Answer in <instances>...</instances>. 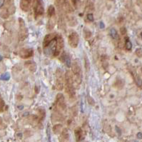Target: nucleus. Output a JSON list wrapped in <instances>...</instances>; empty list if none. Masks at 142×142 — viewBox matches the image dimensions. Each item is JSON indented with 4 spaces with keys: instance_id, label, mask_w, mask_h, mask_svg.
<instances>
[{
    "instance_id": "obj_1",
    "label": "nucleus",
    "mask_w": 142,
    "mask_h": 142,
    "mask_svg": "<svg viewBox=\"0 0 142 142\" xmlns=\"http://www.w3.org/2000/svg\"><path fill=\"white\" fill-rule=\"evenodd\" d=\"M65 82H66V92L69 96L70 99L75 98V89L74 87V79L71 71H67L65 74Z\"/></svg>"
},
{
    "instance_id": "obj_2",
    "label": "nucleus",
    "mask_w": 142,
    "mask_h": 142,
    "mask_svg": "<svg viewBox=\"0 0 142 142\" xmlns=\"http://www.w3.org/2000/svg\"><path fill=\"white\" fill-rule=\"evenodd\" d=\"M33 9L35 17H40L44 13L43 0H33Z\"/></svg>"
},
{
    "instance_id": "obj_3",
    "label": "nucleus",
    "mask_w": 142,
    "mask_h": 142,
    "mask_svg": "<svg viewBox=\"0 0 142 142\" xmlns=\"http://www.w3.org/2000/svg\"><path fill=\"white\" fill-rule=\"evenodd\" d=\"M19 40L24 41L28 36V31L25 24L24 20L22 18H19Z\"/></svg>"
},
{
    "instance_id": "obj_4",
    "label": "nucleus",
    "mask_w": 142,
    "mask_h": 142,
    "mask_svg": "<svg viewBox=\"0 0 142 142\" xmlns=\"http://www.w3.org/2000/svg\"><path fill=\"white\" fill-rule=\"evenodd\" d=\"M55 105L56 109L59 111H64L66 109V108H67V105H66V103H65L64 95L61 93H59L56 96Z\"/></svg>"
},
{
    "instance_id": "obj_5",
    "label": "nucleus",
    "mask_w": 142,
    "mask_h": 142,
    "mask_svg": "<svg viewBox=\"0 0 142 142\" xmlns=\"http://www.w3.org/2000/svg\"><path fill=\"white\" fill-rule=\"evenodd\" d=\"M56 88L59 91H62L64 88V74L61 69L58 68L56 71Z\"/></svg>"
},
{
    "instance_id": "obj_6",
    "label": "nucleus",
    "mask_w": 142,
    "mask_h": 142,
    "mask_svg": "<svg viewBox=\"0 0 142 142\" xmlns=\"http://www.w3.org/2000/svg\"><path fill=\"white\" fill-rule=\"evenodd\" d=\"M68 41L69 45L72 48H76L78 47L79 42V37L78 34L75 31H72L69 35Z\"/></svg>"
},
{
    "instance_id": "obj_7",
    "label": "nucleus",
    "mask_w": 142,
    "mask_h": 142,
    "mask_svg": "<svg viewBox=\"0 0 142 142\" xmlns=\"http://www.w3.org/2000/svg\"><path fill=\"white\" fill-rule=\"evenodd\" d=\"M56 37L52 42H51L45 48H44V53L48 56L51 55L54 56L56 49Z\"/></svg>"
},
{
    "instance_id": "obj_8",
    "label": "nucleus",
    "mask_w": 142,
    "mask_h": 142,
    "mask_svg": "<svg viewBox=\"0 0 142 142\" xmlns=\"http://www.w3.org/2000/svg\"><path fill=\"white\" fill-rule=\"evenodd\" d=\"M64 42L62 36L61 35L56 36V46L54 56H58L59 55L62 49H64Z\"/></svg>"
},
{
    "instance_id": "obj_9",
    "label": "nucleus",
    "mask_w": 142,
    "mask_h": 142,
    "mask_svg": "<svg viewBox=\"0 0 142 142\" xmlns=\"http://www.w3.org/2000/svg\"><path fill=\"white\" fill-rule=\"evenodd\" d=\"M34 54V50L31 48H28V49H22L19 51V56L22 59H28L30 58L33 56Z\"/></svg>"
},
{
    "instance_id": "obj_10",
    "label": "nucleus",
    "mask_w": 142,
    "mask_h": 142,
    "mask_svg": "<svg viewBox=\"0 0 142 142\" xmlns=\"http://www.w3.org/2000/svg\"><path fill=\"white\" fill-rule=\"evenodd\" d=\"M71 71L73 72V74H74V75H76V74H79L81 73L80 64H79V60L78 59H74L73 62H72V64L71 65Z\"/></svg>"
},
{
    "instance_id": "obj_11",
    "label": "nucleus",
    "mask_w": 142,
    "mask_h": 142,
    "mask_svg": "<svg viewBox=\"0 0 142 142\" xmlns=\"http://www.w3.org/2000/svg\"><path fill=\"white\" fill-rule=\"evenodd\" d=\"M56 37V34L54 33H49V34H47L44 38L43 48H45L51 42H52L55 39Z\"/></svg>"
},
{
    "instance_id": "obj_12",
    "label": "nucleus",
    "mask_w": 142,
    "mask_h": 142,
    "mask_svg": "<svg viewBox=\"0 0 142 142\" xmlns=\"http://www.w3.org/2000/svg\"><path fill=\"white\" fill-rule=\"evenodd\" d=\"M24 65L25 67L28 69L30 71H31V72H35V71H37V64L34 62L31 61V60L26 61V62L24 63Z\"/></svg>"
},
{
    "instance_id": "obj_13",
    "label": "nucleus",
    "mask_w": 142,
    "mask_h": 142,
    "mask_svg": "<svg viewBox=\"0 0 142 142\" xmlns=\"http://www.w3.org/2000/svg\"><path fill=\"white\" fill-rule=\"evenodd\" d=\"M31 1L32 0H21L20 1L21 9L24 12L28 11V9H29V6L31 5Z\"/></svg>"
},
{
    "instance_id": "obj_14",
    "label": "nucleus",
    "mask_w": 142,
    "mask_h": 142,
    "mask_svg": "<svg viewBox=\"0 0 142 142\" xmlns=\"http://www.w3.org/2000/svg\"><path fill=\"white\" fill-rule=\"evenodd\" d=\"M74 134H75V137L77 142H80L83 139H84V136H83V131L81 129L80 127H77L75 131H74Z\"/></svg>"
},
{
    "instance_id": "obj_15",
    "label": "nucleus",
    "mask_w": 142,
    "mask_h": 142,
    "mask_svg": "<svg viewBox=\"0 0 142 142\" xmlns=\"http://www.w3.org/2000/svg\"><path fill=\"white\" fill-rule=\"evenodd\" d=\"M54 17H50V19L49 20V22H48V23H47V29L48 30H51V29H54V26H55L56 24V20L55 18H54Z\"/></svg>"
},
{
    "instance_id": "obj_16",
    "label": "nucleus",
    "mask_w": 142,
    "mask_h": 142,
    "mask_svg": "<svg viewBox=\"0 0 142 142\" xmlns=\"http://www.w3.org/2000/svg\"><path fill=\"white\" fill-rule=\"evenodd\" d=\"M62 125L60 124H55L53 127V131L55 134H61L62 131Z\"/></svg>"
},
{
    "instance_id": "obj_17",
    "label": "nucleus",
    "mask_w": 142,
    "mask_h": 142,
    "mask_svg": "<svg viewBox=\"0 0 142 142\" xmlns=\"http://www.w3.org/2000/svg\"><path fill=\"white\" fill-rule=\"evenodd\" d=\"M47 14L49 17H51L55 16V8L53 5H50L48 8V11H47Z\"/></svg>"
},
{
    "instance_id": "obj_18",
    "label": "nucleus",
    "mask_w": 142,
    "mask_h": 142,
    "mask_svg": "<svg viewBox=\"0 0 142 142\" xmlns=\"http://www.w3.org/2000/svg\"><path fill=\"white\" fill-rule=\"evenodd\" d=\"M45 115H46V113H45V109H39V119L40 121H42L43 119H44V117H45Z\"/></svg>"
},
{
    "instance_id": "obj_19",
    "label": "nucleus",
    "mask_w": 142,
    "mask_h": 142,
    "mask_svg": "<svg viewBox=\"0 0 142 142\" xmlns=\"http://www.w3.org/2000/svg\"><path fill=\"white\" fill-rule=\"evenodd\" d=\"M110 35H111V37L114 39H117L118 38V32L117 31L114 29V28H111V29H110Z\"/></svg>"
},
{
    "instance_id": "obj_20",
    "label": "nucleus",
    "mask_w": 142,
    "mask_h": 142,
    "mask_svg": "<svg viewBox=\"0 0 142 142\" xmlns=\"http://www.w3.org/2000/svg\"><path fill=\"white\" fill-rule=\"evenodd\" d=\"M134 80H135L137 87H139V88H142V79L138 75L134 76Z\"/></svg>"
},
{
    "instance_id": "obj_21",
    "label": "nucleus",
    "mask_w": 142,
    "mask_h": 142,
    "mask_svg": "<svg viewBox=\"0 0 142 142\" xmlns=\"http://www.w3.org/2000/svg\"><path fill=\"white\" fill-rule=\"evenodd\" d=\"M84 35L85 39H88L91 38L92 34V32H91V31H90L89 29L84 28Z\"/></svg>"
},
{
    "instance_id": "obj_22",
    "label": "nucleus",
    "mask_w": 142,
    "mask_h": 142,
    "mask_svg": "<svg viewBox=\"0 0 142 142\" xmlns=\"http://www.w3.org/2000/svg\"><path fill=\"white\" fill-rule=\"evenodd\" d=\"M0 16H1V17L3 19H7L9 17V13L8 12V9H3L1 13H0Z\"/></svg>"
},
{
    "instance_id": "obj_23",
    "label": "nucleus",
    "mask_w": 142,
    "mask_h": 142,
    "mask_svg": "<svg viewBox=\"0 0 142 142\" xmlns=\"http://www.w3.org/2000/svg\"><path fill=\"white\" fill-rule=\"evenodd\" d=\"M10 79V75L9 73H4V74H1V76H0V79L1 80H3V81H8L9 79Z\"/></svg>"
},
{
    "instance_id": "obj_24",
    "label": "nucleus",
    "mask_w": 142,
    "mask_h": 142,
    "mask_svg": "<svg viewBox=\"0 0 142 142\" xmlns=\"http://www.w3.org/2000/svg\"><path fill=\"white\" fill-rule=\"evenodd\" d=\"M125 47H126V49L127 50H131L132 48V44L130 42L128 39V37H126V44H125Z\"/></svg>"
},
{
    "instance_id": "obj_25",
    "label": "nucleus",
    "mask_w": 142,
    "mask_h": 142,
    "mask_svg": "<svg viewBox=\"0 0 142 142\" xmlns=\"http://www.w3.org/2000/svg\"><path fill=\"white\" fill-rule=\"evenodd\" d=\"M84 66H85V69H86V71L87 72L89 71V70H90V63H89V59H88L87 56H85Z\"/></svg>"
},
{
    "instance_id": "obj_26",
    "label": "nucleus",
    "mask_w": 142,
    "mask_h": 142,
    "mask_svg": "<svg viewBox=\"0 0 142 142\" xmlns=\"http://www.w3.org/2000/svg\"><path fill=\"white\" fill-rule=\"evenodd\" d=\"M87 100H88V103H89V105H91V106L95 105V101H94V99H93L92 96H88V97H87Z\"/></svg>"
},
{
    "instance_id": "obj_27",
    "label": "nucleus",
    "mask_w": 142,
    "mask_h": 142,
    "mask_svg": "<svg viewBox=\"0 0 142 142\" xmlns=\"http://www.w3.org/2000/svg\"><path fill=\"white\" fill-rule=\"evenodd\" d=\"M65 64L67 65V67H71V59H70V57L68 55L67 56V58L65 59Z\"/></svg>"
},
{
    "instance_id": "obj_28",
    "label": "nucleus",
    "mask_w": 142,
    "mask_h": 142,
    "mask_svg": "<svg viewBox=\"0 0 142 142\" xmlns=\"http://www.w3.org/2000/svg\"><path fill=\"white\" fill-rule=\"evenodd\" d=\"M67 53H66L65 51H63V53L61 54V56H60V58H59V60L62 62H65L66 58H67Z\"/></svg>"
},
{
    "instance_id": "obj_29",
    "label": "nucleus",
    "mask_w": 142,
    "mask_h": 142,
    "mask_svg": "<svg viewBox=\"0 0 142 142\" xmlns=\"http://www.w3.org/2000/svg\"><path fill=\"white\" fill-rule=\"evenodd\" d=\"M16 11V8L14 7V6H11L9 9H8V12L9 13V14H13Z\"/></svg>"
},
{
    "instance_id": "obj_30",
    "label": "nucleus",
    "mask_w": 142,
    "mask_h": 142,
    "mask_svg": "<svg viewBox=\"0 0 142 142\" xmlns=\"http://www.w3.org/2000/svg\"><path fill=\"white\" fill-rule=\"evenodd\" d=\"M136 54L138 57H142V49L139 48L136 50Z\"/></svg>"
},
{
    "instance_id": "obj_31",
    "label": "nucleus",
    "mask_w": 142,
    "mask_h": 142,
    "mask_svg": "<svg viewBox=\"0 0 142 142\" xmlns=\"http://www.w3.org/2000/svg\"><path fill=\"white\" fill-rule=\"evenodd\" d=\"M87 19L90 22H94V15L92 14H87Z\"/></svg>"
},
{
    "instance_id": "obj_32",
    "label": "nucleus",
    "mask_w": 142,
    "mask_h": 142,
    "mask_svg": "<svg viewBox=\"0 0 142 142\" xmlns=\"http://www.w3.org/2000/svg\"><path fill=\"white\" fill-rule=\"evenodd\" d=\"M71 112H72V114H74V116H76V112H77L76 106H74L71 108Z\"/></svg>"
},
{
    "instance_id": "obj_33",
    "label": "nucleus",
    "mask_w": 142,
    "mask_h": 142,
    "mask_svg": "<svg viewBox=\"0 0 142 142\" xmlns=\"http://www.w3.org/2000/svg\"><path fill=\"white\" fill-rule=\"evenodd\" d=\"M4 102L2 99H0V111H1L4 108Z\"/></svg>"
},
{
    "instance_id": "obj_34",
    "label": "nucleus",
    "mask_w": 142,
    "mask_h": 142,
    "mask_svg": "<svg viewBox=\"0 0 142 142\" xmlns=\"http://www.w3.org/2000/svg\"><path fill=\"white\" fill-rule=\"evenodd\" d=\"M78 1L79 0H71V2H72V4L74 5L75 8L77 7V4H78Z\"/></svg>"
},
{
    "instance_id": "obj_35",
    "label": "nucleus",
    "mask_w": 142,
    "mask_h": 142,
    "mask_svg": "<svg viewBox=\"0 0 142 142\" xmlns=\"http://www.w3.org/2000/svg\"><path fill=\"white\" fill-rule=\"evenodd\" d=\"M120 31H121V34H125L126 33V29L125 27H121V29H120Z\"/></svg>"
},
{
    "instance_id": "obj_36",
    "label": "nucleus",
    "mask_w": 142,
    "mask_h": 142,
    "mask_svg": "<svg viewBox=\"0 0 142 142\" xmlns=\"http://www.w3.org/2000/svg\"><path fill=\"white\" fill-rule=\"evenodd\" d=\"M4 1L5 0H0V8H1L4 4Z\"/></svg>"
},
{
    "instance_id": "obj_37",
    "label": "nucleus",
    "mask_w": 142,
    "mask_h": 142,
    "mask_svg": "<svg viewBox=\"0 0 142 142\" xmlns=\"http://www.w3.org/2000/svg\"><path fill=\"white\" fill-rule=\"evenodd\" d=\"M137 138L138 139H142V134L141 133V132H139L138 134H137Z\"/></svg>"
},
{
    "instance_id": "obj_38",
    "label": "nucleus",
    "mask_w": 142,
    "mask_h": 142,
    "mask_svg": "<svg viewBox=\"0 0 142 142\" xmlns=\"http://www.w3.org/2000/svg\"><path fill=\"white\" fill-rule=\"evenodd\" d=\"M104 26H105L104 24L102 22H100V28H101V29H104Z\"/></svg>"
},
{
    "instance_id": "obj_39",
    "label": "nucleus",
    "mask_w": 142,
    "mask_h": 142,
    "mask_svg": "<svg viewBox=\"0 0 142 142\" xmlns=\"http://www.w3.org/2000/svg\"><path fill=\"white\" fill-rule=\"evenodd\" d=\"M60 142H70L69 140H64V139H60Z\"/></svg>"
},
{
    "instance_id": "obj_40",
    "label": "nucleus",
    "mask_w": 142,
    "mask_h": 142,
    "mask_svg": "<svg viewBox=\"0 0 142 142\" xmlns=\"http://www.w3.org/2000/svg\"><path fill=\"white\" fill-rule=\"evenodd\" d=\"M1 60H2V56H1L0 55V62H1Z\"/></svg>"
},
{
    "instance_id": "obj_41",
    "label": "nucleus",
    "mask_w": 142,
    "mask_h": 142,
    "mask_svg": "<svg viewBox=\"0 0 142 142\" xmlns=\"http://www.w3.org/2000/svg\"><path fill=\"white\" fill-rule=\"evenodd\" d=\"M141 37H142V32L141 33Z\"/></svg>"
},
{
    "instance_id": "obj_42",
    "label": "nucleus",
    "mask_w": 142,
    "mask_h": 142,
    "mask_svg": "<svg viewBox=\"0 0 142 142\" xmlns=\"http://www.w3.org/2000/svg\"><path fill=\"white\" fill-rule=\"evenodd\" d=\"M110 1H112V0H110Z\"/></svg>"
},
{
    "instance_id": "obj_43",
    "label": "nucleus",
    "mask_w": 142,
    "mask_h": 142,
    "mask_svg": "<svg viewBox=\"0 0 142 142\" xmlns=\"http://www.w3.org/2000/svg\"></svg>"
}]
</instances>
